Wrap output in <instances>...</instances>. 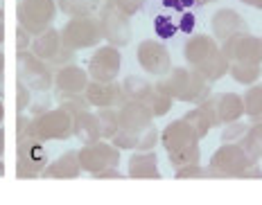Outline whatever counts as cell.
<instances>
[{
	"instance_id": "6da1fadb",
	"label": "cell",
	"mask_w": 262,
	"mask_h": 205,
	"mask_svg": "<svg viewBox=\"0 0 262 205\" xmlns=\"http://www.w3.org/2000/svg\"><path fill=\"white\" fill-rule=\"evenodd\" d=\"M183 59L188 68L199 72L210 84L228 74V61L222 52V43L210 34H190L183 45Z\"/></svg>"
},
{
	"instance_id": "7a4b0ae2",
	"label": "cell",
	"mask_w": 262,
	"mask_h": 205,
	"mask_svg": "<svg viewBox=\"0 0 262 205\" xmlns=\"http://www.w3.org/2000/svg\"><path fill=\"white\" fill-rule=\"evenodd\" d=\"M156 88L167 93L174 101H183V104H201L212 95V84L188 66L172 68L165 77L156 79Z\"/></svg>"
},
{
	"instance_id": "3957f363",
	"label": "cell",
	"mask_w": 262,
	"mask_h": 205,
	"mask_svg": "<svg viewBox=\"0 0 262 205\" xmlns=\"http://www.w3.org/2000/svg\"><path fill=\"white\" fill-rule=\"evenodd\" d=\"M30 136L41 142L73 138V115L61 106L34 113L30 117Z\"/></svg>"
},
{
	"instance_id": "277c9868",
	"label": "cell",
	"mask_w": 262,
	"mask_h": 205,
	"mask_svg": "<svg viewBox=\"0 0 262 205\" xmlns=\"http://www.w3.org/2000/svg\"><path fill=\"white\" fill-rule=\"evenodd\" d=\"M253 165L239 142H222V147L210 156L208 178H242L244 171Z\"/></svg>"
},
{
	"instance_id": "5b68a950",
	"label": "cell",
	"mask_w": 262,
	"mask_h": 205,
	"mask_svg": "<svg viewBox=\"0 0 262 205\" xmlns=\"http://www.w3.org/2000/svg\"><path fill=\"white\" fill-rule=\"evenodd\" d=\"M61 41H63V45L73 52L89 50V47L100 45V43L104 41V36H102L97 14L68 18V23L61 28Z\"/></svg>"
},
{
	"instance_id": "8992f818",
	"label": "cell",
	"mask_w": 262,
	"mask_h": 205,
	"mask_svg": "<svg viewBox=\"0 0 262 205\" xmlns=\"http://www.w3.org/2000/svg\"><path fill=\"white\" fill-rule=\"evenodd\" d=\"M57 16V0H18L16 5V20L32 36L52 28Z\"/></svg>"
},
{
	"instance_id": "52a82bcc",
	"label": "cell",
	"mask_w": 262,
	"mask_h": 205,
	"mask_svg": "<svg viewBox=\"0 0 262 205\" xmlns=\"http://www.w3.org/2000/svg\"><path fill=\"white\" fill-rule=\"evenodd\" d=\"M16 74L30 90H46L54 84V70L48 66L43 59H39L32 50L16 52Z\"/></svg>"
},
{
	"instance_id": "ba28073f",
	"label": "cell",
	"mask_w": 262,
	"mask_h": 205,
	"mask_svg": "<svg viewBox=\"0 0 262 205\" xmlns=\"http://www.w3.org/2000/svg\"><path fill=\"white\" fill-rule=\"evenodd\" d=\"M48 165V153L43 149V142L32 136L16 140V176L30 181L41 178L43 169Z\"/></svg>"
},
{
	"instance_id": "9c48e42d",
	"label": "cell",
	"mask_w": 262,
	"mask_h": 205,
	"mask_svg": "<svg viewBox=\"0 0 262 205\" xmlns=\"http://www.w3.org/2000/svg\"><path fill=\"white\" fill-rule=\"evenodd\" d=\"M222 52L228 66H262V41L251 32H242L222 41Z\"/></svg>"
},
{
	"instance_id": "30bf717a",
	"label": "cell",
	"mask_w": 262,
	"mask_h": 205,
	"mask_svg": "<svg viewBox=\"0 0 262 205\" xmlns=\"http://www.w3.org/2000/svg\"><path fill=\"white\" fill-rule=\"evenodd\" d=\"M30 50L54 70L66 66V63H73V59H75V52L63 45L61 32L54 28H48L46 32H41L39 36H34Z\"/></svg>"
},
{
	"instance_id": "8fae6325",
	"label": "cell",
	"mask_w": 262,
	"mask_h": 205,
	"mask_svg": "<svg viewBox=\"0 0 262 205\" xmlns=\"http://www.w3.org/2000/svg\"><path fill=\"white\" fill-rule=\"evenodd\" d=\"M77 158H79L81 171L93 176L102 169H108V167H118L120 149L111 140H97V142L81 144V149L77 151Z\"/></svg>"
},
{
	"instance_id": "7c38bea8",
	"label": "cell",
	"mask_w": 262,
	"mask_h": 205,
	"mask_svg": "<svg viewBox=\"0 0 262 205\" xmlns=\"http://www.w3.org/2000/svg\"><path fill=\"white\" fill-rule=\"evenodd\" d=\"M136 59H138V66L145 70L149 77H165L172 70V55L161 41L156 39H145L138 43L136 47Z\"/></svg>"
},
{
	"instance_id": "4fadbf2b",
	"label": "cell",
	"mask_w": 262,
	"mask_h": 205,
	"mask_svg": "<svg viewBox=\"0 0 262 205\" xmlns=\"http://www.w3.org/2000/svg\"><path fill=\"white\" fill-rule=\"evenodd\" d=\"M97 18H100V28H102V36L108 45L116 47H124L131 43V25H129V16H124L122 12H118L111 3H102L100 12H97Z\"/></svg>"
},
{
	"instance_id": "5bb4252c",
	"label": "cell",
	"mask_w": 262,
	"mask_h": 205,
	"mask_svg": "<svg viewBox=\"0 0 262 205\" xmlns=\"http://www.w3.org/2000/svg\"><path fill=\"white\" fill-rule=\"evenodd\" d=\"M120 68H122V55L120 47L116 45H102L93 52V57L89 59V72L91 82H116L120 77Z\"/></svg>"
},
{
	"instance_id": "9a60e30c",
	"label": "cell",
	"mask_w": 262,
	"mask_h": 205,
	"mask_svg": "<svg viewBox=\"0 0 262 205\" xmlns=\"http://www.w3.org/2000/svg\"><path fill=\"white\" fill-rule=\"evenodd\" d=\"M86 99L93 109H120L127 101L122 84L116 82H89L84 90Z\"/></svg>"
},
{
	"instance_id": "2e32d148",
	"label": "cell",
	"mask_w": 262,
	"mask_h": 205,
	"mask_svg": "<svg viewBox=\"0 0 262 205\" xmlns=\"http://www.w3.org/2000/svg\"><path fill=\"white\" fill-rule=\"evenodd\" d=\"M158 142L163 144V149L170 153V151H179V149H188V147H199L201 138L196 136V131L192 129L185 117H179V120L170 122L165 129L161 131V140Z\"/></svg>"
},
{
	"instance_id": "e0dca14e",
	"label": "cell",
	"mask_w": 262,
	"mask_h": 205,
	"mask_svg": "<svg viewBox=\"0 0 262 205\" xmlns=\"http://www.w3.org/2000/svg\"><path fill=\"white\" fill-rule=\"evenodd\" d=\"M91 77L84 68L75 66V63H66V66L54 70V93L57 95H79L86 90Z\"/></svg>"
},
{
	"instance_id": "ac0fdd59",
	"label": "cell",
	"mask_w": 262,
	"mask_h": 205,
	"mask_svg": "<svg viewBox=\"0 0 262 205\" xmlns=\"http://www.w3.org/2000/svg\"><path fill=\"white\" fill-rule=\"evenodd\" d=\"M204 101L212 109L220 126L244 117V101H242V95L237 93H212Z\"/></svg>"
},
{
	"instance_id": "d6986e66",
	"label": "cell",
	"mask_w": 262,
	"mask_h": 205,
	"mask_svg": "<svg viewBox=\"0 0 262 205\" xmlns=\"http://www.w3.org/2000/svg\"><path fill=\"white\" fill-rule=\"evenodd\" d=\"M154 124V115L140 101L127 99L118 109V131H143Z\"/></svg>"
},
{
	"instance_id": "ffe728a7",
	"label": "cell",
	"mask_w": 262,
	"mask_h": 205,
	"mask_svg": "<svg viewBox=\"0 0 262 205\" xmlns=\"http://www.w3.org/2000/svg\"><path fill=\"white\" fill-rule=\"evenodd\" d=\"M210 30H212V36L220 43L231 39V36H235V34L249 32L244 16L235 12V9H217L210 18Z\"/></svg>"
},
{
	"instance_id": "44dd1931",
	"label": "cell",
	"mask_w": 262,
	"mask_h": 205,
	"mask_svg": "<svg viewBox=\"0 0 262 205\" xmlns=\"http://www.w3.org/2000/svg\"><path fill=\"white\" fill-rule=\"evenodd\" d=\"M158 140H161V133L156 131V126L143 129V131H118L113 136L111 142L122 151V149H129V151H149V149H156Z\"/></svg>"
},
{
	"instance_id": "7402d4cb",
	"label": "cell",
	"mask_w": 262,
	"mask_h": 205,
	"mask_svg": "<svg viewBox=\"0 0 262 205\" xmlns=\"http://www.w3.org/2000/svg\"><path fill=\"white\" fill-rule=\"evenodd\" d=\"M81 174V165L77 158V151H68L54 158L52 163L46 165L41 178H52V181H75Z\"/></svg>"
},
{
	"instance_id": "603a6c76",
	"label": "cell",
	"mask_w": 262,
	"mask_h": 205,
	"mask_svg": "<svg viewBox=\"0 0 262 205\" xmlns=\"http://www.w3.org/2000/svg\"><path fill=\"white\" fill-rule=\"evenodd\" d=\"M129 178H149V181H158L161 178V169H158V156L154 149L149 151H134L129 158L127 167Z\"/></svg>"
},
{
	"instance_id": "cb8c5ba5",
	"label": "cell",
	"mask_w": 262,
	"mask_h": 205,
	"mask_svg": "<svg viewBox=\"0 0 262 205\" xmlns=\"http://www.w3.org/2000/svg\"><path fill=\"white\" fill-rule=\"evenodd\" d=\"M73 136L77 138L81 144L102 140L100 120H97V113H93V109L81 111V113H77V115H73Z\"/></svg>"
},
{
	"instance_id": "d4e9b609",
	"label": "cell",
	"mask_w": 262,
	"mask_h": 205,
	"mask_svg": "<svg viewBox=\"0 0 262 205\" xmlns=\"http://www.w3.org/2000/svg\"><path fill=\"white\" fill-rule=\"evenodd\" d=\"M183 117H185V120H188L190 124H192V129L196 131V136H199L201 140L208 136L210 129H217V126H220V122H217L215 113H212V109H210L208 104H206V101L196 104L194 109L185 111Z\"/></svg>"
},
{
	"instance_id": "484cf974",
	"label": "cell",
	"mask_w": 262,
	"mask_h": 205,
	"mask_svg": "<svg viewBox=\"0 0 262 205\" xmlns=\"http://www.w3.org/2000/svg\"><path fill=\"white\" fill-rule=\"evenodd\" d=\"M122 88H124V95H127V99L140 101V104L147 106V101H149V97H151V93H154L156 86L149 84L145 77H138V74H129V77H124Z\"/></svg>"
},
{
	"instance_id": "4316f807",
	"label": "cell",
	"mask_w": 262,
	"mask_h": 205,
	"mask_svg": "<svg viewBox=\"0 0 262 205\" xmlns=\"http://www.w3.org/2000/svg\"><path fill=\"white\" fill-rule=\"evenodd\" d=\"M104 0H57V9L68 18L75 16H93L100 12Z\"/></svg>"
},
{
	"instance_id": "83f0119b",
	"label": "cell",
	"mask_w": 262,
	"mask_h": 205,
	"mask_svg": "<svg viewBox=\"0 0 262 205\" xmlns=\"http://www.w3.org/2000/svg\"><path fill=\"white\" fill-rule=\"evenodd\" d=\"M239 147L247 151V156L253 163H260L262 158V122H251L247 133L239 140Z\"/></svg>"
},
{
	"instance_id": "f1b7e54d",
	"label": "cell",
	"mask_w": 262,
	"mask_h": 205,
	"mask_svg": "<svg viewBox=\"0 0 262 205\" xmlns=\"http://www.w3.org/2000/svg\"><path fill=\"white\" fill-rule=\"evenodd\" d=\"M244 101V115L251 122H262V84H253L242 95Z\"/></svg>"
},
{
	"instance_id": "f546056e",
	"label": "cell",
	"mask_w": 262,
	"mask_h": 205,
	"mask_svg": "<svg viewBox=\"0 0 262 205\" xmlns=\"http://www.w3.org/2000/svg\"><path fill=\"white\" fill-rule=\"evenodd\" d=\"M228 74L242 86H253L262 79V66H228Z\"/></svg>"
},
{
	"instance_id": "4dcf8cb0",
	"label": "cell",
	"mask_w": 262,
	"mask_h": 205,
	"mask_svg": "<svg viewBox=\"0 0 262 205\" xmlns=\"http://www.w3.org/2000/svg\"><path fill=\"white\" fill-rule=\"evenodd\" d=\"M97 120H100L102 140H113L118 133V109H95Z\"/></svg>"
},
{
	"instance_id": "1f68e13d",
	"label": "cell",
	"mask_w": 262,
	"mask_h": 205,
	"mask_svg": "<svg viewBox=\"0 0 262 205\" xmlns=\"http://www.w3.org/2000/svg\"><path fill=\"white\" fill-rule=\"evenodd\" d=\"M167 160L174 169H181L188 165H196L201 160V149L199 147H188V149H179V151H170Z\"/></svg>"
},
{
	"instance_id": "d6a6232c",
	"label": "cell",
	"mask_w": 262,
	"mask_h": 205,
	"mask_svg": "<svg viewBox=\"0 0 262 205\" xmlns=\"http://www.w3.org/2000/svg\"><path fill=\"white\" fill-rule=\"evenodd\" d=\"M172 104H174V99L170 95L163 93L161 88H154L149 101H147V109L151 111V115H154V117H163V115H167V113H170Z\"/></svg>"
},
{
	"instance_id": "836d02e7",
	"label": "cell",
	"mask_w": 262,
	"mask_h": 205,
	"mask_svg": "<svg viewBox=\"0 0 262 205\" xmlns=\"http://www.w3.org/2000/svg\"><path fill=\"white\" fill-rule=\"evenodd\" d=\"M57 101H59L61 109H66L70 113V115H77V113H81V111L93 109L84 93H79V95H57Z\"/></svg>"
},
{
	"instance_id": "e575fe53",
	"label": "cell",
	"mask_w": 262,
	"mask_h": 205,
	"mask_svg": "<svg viewBox=\"0 0 262 205\" xmlns=\"http://www.w3.org/2000/svg\"><path fill=\"white\" fill-rule=\"evenodd\" d=\"M249 124L242 122V120H235V122H228L222 126V142H239L242 136L247 133Z\"/></svg>"
},
{
	"instance_id": "d590c367",
	"label": "cell",
	"mask_w": 262,
	"mask_h": 205,
	"mask_svg": "<svg viewBox=\"0 0 262 205\" xmlns=\"http://www.w3.org/2000/svg\"><path fill=\"white\" fill-rule=\"evenodd\" d=\"M154 30H156V36L161 41L165 39H172L174 34L179 32V25H174V18H170V16H156L154 18Z\"/></svg>"
},
{
	"instance_id": "8d00e7d4",
	"label": "cell",
	"mask_w": 262,
	"mask_h": 205,
	"mask_svg": "<svg viewBox=\"0 0 262 205\" xmlns=\"http://www.w3.org/2000/svg\"><path fill=\"white\" fill-rule=\"evenodd\" d=\"M108 3H111L118 12L129 16V18L131 16H136L138 12H143V7H145V0H108Z\"/></svg>"
},
{
	"instance_id": "74e56055",
	"label": "cell",
	"mask_w": 262,
	"mask_h": 205,
	"mask_svg": "<svg viewBox=\"0 0 262 205\" xmlns=\"http://www.w3.org/2000/svg\"><path fill=\"white\" fill-rule=\"evenodd\" d=\"M30 101H32V95H30V88L20 82H16V111L18 113H25L30 109Z\"/></svg>"
},
{
	"instance_id": "f35d334b",
	"label": "cell",
	"mask_w": 262,
	"mask_h": 205,
	"mask_svg": "<svg viewBox=\"0 0 262 205\" xmlns=\"http://www.w3.org/2000/svg\"><path fill=\"white\" fill-rule=\"evenodd\" d=\"M179 181H185V178H208V169L206 167H201V163L196 165H188V167H181V169H177Z\"/></svg>"
},
{
	"instance_id": "ab89813d",
	"label": "cell",
	"mask_w": 262,
	"mask_h": 205,
	"mask_svg": "<svg viewBox=\"0 0 262 205\" xmlns=\"http://www.w3.org/2000/svg\"><path fill=\"white\" fill-rule=\"evenodd\" d=\"M32 39H34V36L30 34V32L27 30H23L18 25V28H16V52H23V50H30V45H32Z\"/></svg>"
},
{
	"instance_id": "60d3db41",
	"label": "cell",
	"mask_w": 262,
	"mask_h": 205,
	"mask_svg": "<svg viewBox=\"0 0 262 205\" xmlns=\"http://www.w3.org/2000/svg\"><path fill=\"white\" fill-rule=\"evenodd\" d=\"M93 178H100V181H120V178H124V174L118 167H108V169H102V171H97V174H93Z\"/></svg>"
},
{
	"instance_id": "b9f144b4",
	"label": "cell",
	"mask_w": 262,
	"mask_h": 205,
	"mask_svg": "<svg viewBox=\"0 0 262 205\" xmlns=\"http://www.w3.org/2000/svg\"><path fill=\"white\" fill-rule=\"evenodd\" d=\"M163 5L170 9H177V12H185V9L194 7L196 0H163Z\"/></svg>"
},
{
	"instance_id": "7bdbcfd3",
	"label": "cell",
	"mask_w": 262,
	"mask_h": 205,
	"mask_svg": "<svg viewBox=\"0 0 262 205\" xmlns=\"http://www.w3.org/2000/svg\"><path fill=\"white\" fill-rule=\"evenodd\" d=\"M194 16L190 14V12H185L181 16V25H179V32H185V34H192V30H194Z\"/></svg>"
},
{
	"instance_id": "ee69618b",
	"label": "cell",
	"mask_w": 262,
	"mask_h": 205,
	"mask_svg": "<svg viewBox=\"0 0 262 205\" xmlns=\"http://www.w3.org/2000/svg\"><path fill=\"white\" fill-rule=\"evenodd\" d=\"M239 3L249 5V7H253V9H262V0H239Z\"/></svg>"
},
{
	"instance_id": "f6af8a7d",
	"label": "cell",
	"mask_w": 262,
	"mask_h": 205,
	"mask_svg": "<svg viewBox=\"0 0 262 205\" xmlns=\"http://www.w3.org/2000/svg\"><path fill=\"white\" fill-rule=\"evenodd\" d=\"M3 153H5V131L0 129V158H3Z\"/></svg>"
},
{
	"instance_id": "bcb514c9",
	"label": "cell",
	"mask_w": 262,
	"mask_h": 205,
	"mask_svg": "<svg viewBox=\"0 0 262 205\" xmlns=\"http://www.w3.org/2000/svg\"><path fill=\"white\" fill-rule=\"evenodd\" d=\"M5 72V52L0 50V74Z\"/></svg>"
},
{
	"instance_id": "7dc6e473",
	"label": "cell",
	"mask_w": 262,
	"mask_h": 205,
	"mask_svg": "<svg viewBox=\"0 0 262 205\" xmlns=\"http://www.w3.org/2000/svg\"><path fill=\"white\" fill-rule=\"evenodd\" d=\"M3 43H5V25H0V50H3Z\"/></svg>"
},
{
	"instance_id": "c3c4849f",
	"label": "cell",
	"mask_w": 262,
	"mask_h": 205,
	"mask_svg": "<svg viewBox=\"0 0 262 205\" xmlns=\"http://www.w3.org/2000/svg\"><path fill=\"white\" fill-rule=\"evenodd\" d=\"M5 120V104H3V99H0V124H3Z\"/></svg>"
},
{
	"instance_id": "681fc988",
	"label": "cell",
	"mask_w": 262,
	"mask_h": 205,
	"mask_svg": "<svg viewBox=\"0 0 262 205\" xmlns=\"http://www.w3.org/2000/svg\"><path fill=\"white\" fill-rule=\"evenodd\" d=\"M210 3H217V0H196V5H210Z\"/></svg>"
},
{
	"instance_id": "f907efd6",
	"label": "cell",
	"mask_w": 262,
	"mask_h": 205,
	"mask_svg": "<svg viewBox=\"0 0 262 205\" xmlns=\"http://www.w3.org/2000/svg\"><path fill=\"white\" fill-rule=\"evenodd\" d=\"M3 88H5V84H3V74H0V99H3Z\"/></svg>"
},
{
	"instance_id": "816d5d0a",
	"label": "cell",
	"mask_w": 262,
	"mask_h": 205,
	"mask_svg": "<svg viewBox=\"0 0 262 205\" xmlns=\"http://www.w3.org/2000/svg\"><path fill=\"white\" fill-rule=\"evenodd\" d=\"M3 176H5V163L0 160V178H3Z\"/></svg>"
},
{
	"instance_id": "f5cc1de1",
	"label": "cell",
	"mask_w": 262,
	"mask_h": 205,
	"mask_svg": "<svg viewBox=\"0 0 262 205\" xmlns=\"http://www.w3.org/2000/svg\"><path fill=\"white\" fill-rule=\"evenodd\" d=\"M0 25H5V12H3V7H0Z\"/></svg>"
},
{
	"instance_id": "db71d44e",
	"label": "cell",
	"mask_w": 262,
	"mask_h": 205,
	"mask_svg": "<svg viewBox=\"0 0 262 205\" xmlns=\"http://www.w3.org/2000/svg\"><path fill=\"white\" fill-rule=\"evenodd\" d=\"M104 3H108V0H104Z\"/></svg>"
},
{
	"instance_id": "11a10c76",
	"label": "cell",
	"mask_w": 262,
	"mask_h": 205,
	"mask_svg": "<svg viewBox=\"0 0 262 205\" xmlns=\"http://www.w3.org/2000/svg\"><path fill=\"white\" fill-rule=\"evenodd\" d=\"M260 41H262V39H260Z\"/></svg>"
}]
</instances>
